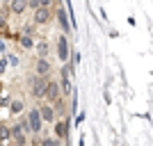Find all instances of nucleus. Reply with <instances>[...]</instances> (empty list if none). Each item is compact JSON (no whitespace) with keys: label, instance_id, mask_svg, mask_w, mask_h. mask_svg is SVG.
<instances>
[{"label":"nucleus","instance_id":"f257e3e1","mask_svg":"<svg viewBox=\"0 0 153 146\" xmlns=\"http://www.w3.org/2000/svg\"><path fill=\"white\" fill-rule=\"evenodd\" d=\"M27 128H30V133L39 135L41 133V128H44V121H41V116H39V107H32L30 112H27Z\"/></svg>","mask_w":153,"mask_h":146},{"label":"nucleus","instance_id":"f03ea898","mask_svg":"<svg viewBox=\"0 0 153 146\" xmlns=\"http://www.w3.org/2000/svg\"><path fill=\"white\" fill-rule=\"evenodd\" d=\"M44 98H46V101H51V103H55L57 98H62V89H59V82H57V80H51V78H48Z\"/></svg>","mask_w":153,"mask_h":146},{"label":"nucleus","instance_id":"7ed1b4c3","mask_svg":"<svg viewBox=\"0 0 153 146\" xmlns=\"http://www.w3.org/2000/svg\"><path fill=\"white\" fill-rule=\"evenodd\" d=\"M46 82H48V80H44V78H37V76L30 80L32 96H34V98H44V94H46Z\"/></svg>","mask_w":153,"mask_h":146},{"label":"nucleus","instance_id":"20e7f679","mask_svg":"<svg viewBox=\"0 0 153 146\" xmlns=\"http://www.w3.org/2000/svg\"><path fill=\"white\" fill-rule=\"evenodd\" d=\"M57 57H59L62 64L69 62V39H66V34H62L57 39Z\"/></svg>","mask_w":153,"mask_h":146},{"label":"nucleus","instance_id":"39448f33","mask_svg":"<svg viewBox=\"0 0 153 146\" xmlns=\"http://www.w3.org/2000/svg\"><path fill=\"white\" fill-rule=\"evenodd\" d=\"M12 139H14V144H16V146H25L27 144V133L19 126V123L12 126Z\"/></svg>","mask_w":153,"mask_h":146},{"label":"nucleus","instance_id":"423d86ee","mask_svg":"<svg viewBox=\"0 0 153 146\" xmlns=\"http://www.w3.org/2000/svg\"><path fill=\"white\" fill-rule=\"evenodd\" d=\"M51 19H53L51 7H41V9L34 12V23H37V25H46V23H51Z\"/></svg>","mask_w":153,"mask_h":146},{"label":"nucleus","instance_id":"0eeeda50","mask_svg":"<svg viewBox=\"0 0 153 146\" xmlns=\"http://www.w3.org/2000/svg\"><path fill=\"white\" fill-rule=\"evenodd\" d=\"M34 71H37V78H44V80H48V73H51V62H48V59H37V64H34Z\"/></svg>","mask_w":153,"mask_h":146},{"label":"nucleus","instance_id":"6e6552de","mask_svg":"<svg viewBox=\"0 0 153 146\" xmlns=\"http://www.w3.org/2000/svg\"><path fill=\"white\" fill-rule=\"evenodd\" d=\"M39 116H41V121H46V123L55 121V110H53V105H41V107H39Z\"/></svg>","mask_w":153,"mask_h":146},{"label":"nucleus","instance_id":"1a4fd4ad","mask_svg":"<svg viewBox=\"0 0 153 146\" xmlns=\"http://www.w3.org/2000/svg\"><path fill=\"white\" fill-rule=\"evenodd\" d=\"M9 12L12 14H23L27 9V0H14V2H9Z\"/></svg>","mask_w":153,"mask_h":146},{"label":"nucleus","instance_id":"9d476101","mask_svg":"<svg viewBox=\"0 0 153 146\" xmlns=\"http://www.w3.org/2000/svg\"><path fill=\"white\" fill-rule=\"evenodd\" d=\"M37 59H46L48 57V44H46V39H39L37 41Z\"/></svg>","mask_w":153,"mask_h":146},{"label":"nucleus","instance_id":"9b49d317","mask_svg":"<svg viewBox=\"0 0 153 146\" xmlns=\"http://www.w3.org/2000/svg\"><path fill=\"white\" fill-rule=\"evenodd\" d=\"M12 139V126H7V123H0V142L5 144V142Z\"/></svg>","mask_w":153,"mask_h":146},{"label":"nucleus","instance_id":"f8f14e48","mask_svg":"<svg viewBox=\"0 0 153 146\" xmlns=\"http://www.w3.org/2000/svg\"><path fill=\"white\" fill-rule=\"evenodd\" d=\"M57 23L62 25L64 32L69 30V21H66V12H64V7H57Z\"/></svg>","mask_w":153,"mask_h":146},{"label":"nucleus","instance_id":"ddd939ff","mask_svg":"<svg viewBox=\"0 0 153 146\" xmlns=\"http://www.w3.org/2000/svg\"><path fill=\"white\" fill-rule=\"evenodd\" d=\"M64 137H66V123L57 121L55 123V139H64Z\"/></svg>","mask_w":153,"mask_h":146},{"label":"nucleus","instance_id":"4468645a","mask_svg":"<svg viewBox=\"0 0 153 146\" xmlns=\"http://www.w3.org/2000/svg\"><path fill=\"white\" fill-rule=\"evenodd\" d=\"M53 110H55V116H64L66 114V105H64V98H57V101L53 103Z\"/></svg>","mask_w":153,"mask_h":146},{"label":"nucleus","instance_id":"2eb2a0df","mask_svg":"<svg viewBox=\"0 0 153 146\" xmlns=\"http://www.w3.org/2000/svg\"><path fill=\"white\" fill-rule=\"evenodd\" d=\"M9 112H12V114H19V112H23V101H21V98L12 101V103H9Z\"/></svg>","mask_w":153,"mask_h":146},{"label":"nucleus","instance_id":"dca6fc26","mask_svg":"<svg viewBox=\"0 0 153 146\" xmlns=\"http://www.w3.org/2000/svg\"><path fill=\"white\" fill-rule=\"evenodd\" d=\"M19 41H21V46H23V48H27V50H30L32 46H34V39H32L30 34H21Z\"/></svg>","mask_w":153,"mask_h":146},{"label":"nucleus","instance_id":"f3484780","mask_svg":"<svg viewBox=\"0 0 153 146\" xmlns=\"http://www.w3.org/2000/svg\"><path fill=\"white\" fill-rule=\"evenodd\" d=\"M59 76H62L59 80H69V78H71V66H69V64H64V66H62V71H59Z\"/></svg>","mask_w":153,"mask_h":146},{"label":"nucleus","instance_id":"a211bd4d","mask_svg":"<svg viewBox=\"0 0 153 146\" xmlns=\"http://www.w3.org/2000/svg\"><path fill=\"white\" fill-rule=\"evenodd\" d=\"M39 146H59V142H57V139H53V137H44Z\"/></svg>","mask_w":153,"mask_h":146},{"label":"nucleus","instance_id":"6ab92c4d","mask_svg":"<svg viewBox=\"0 0 153 146\" xmlns=\"http://www.w3.org/2000/svg\"><path fill=\"white\" fill-rule=\"evenodd\" d=\"M7 59H9V64H19V59H16V55H9V57H7Z\"/></svg>","mask_w":153,"mask_h":146},{"label":"nucleus","instance_id":"aec40b11","mask_svg":"<svg viewBox=\"0 0 153 146\" xmlns=\"http://www.w3.org/2000/svg\"><path fill=\"white\" fill-rule=\"evenodd\" d=\"M5 66H7V59H2L0 62V71H5Z\"/></svg>","mask_w":153,"mask_h":146},{"label":"nucleus","instance_id":"412c9836","mask_svg":"<svg viewBox=\"0 0 153 146\" xmlns=\"http://www.w3.org/2000/svg\"><path fill=\"white\" fill-rule=\"evenodd\" d=\"M0 94H2V84H0Z\"/></svg>","mask_w":153,"mask_h":146},{"label":"nucleus","instance_id":"4be33fe9","mask_svg":"<svg viewBox=\"0 0 153 146\" xmlns=\"http://www.w3.org/2000/svg\"><path fill=\"white\" fill-rule=\"evenodd\" d=\"M0 146H5V144H2V142H0Z\"/></svg>","mask_w":153,"mask_h":146}]
</instances>
